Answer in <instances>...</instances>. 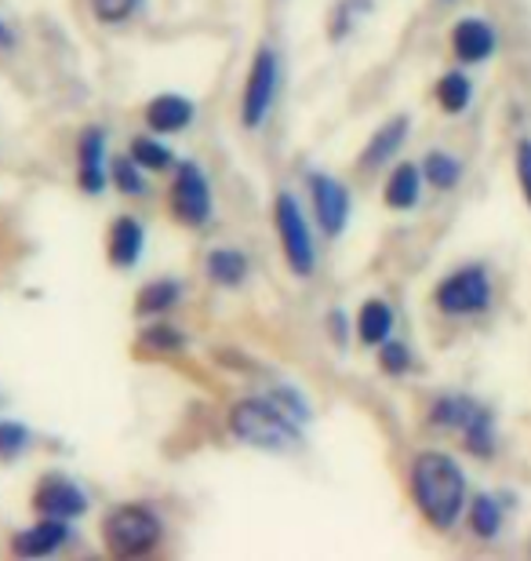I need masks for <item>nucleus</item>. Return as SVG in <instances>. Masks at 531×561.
Segmentation results:
<instances>
[{
    "label": "nucleus",
    "mask_w": 531,
    "mask_h": 561,
    "mask_svg": "<svg viewBox=\"0 0 531 561\" xmlns=\"http://www.w3.org/2000/svg\"><path fill=\"white\" fill-rule=\"evenodd\" d=\"M128 157L139 168H146L150 175L157 172H168V168H175V153L168 150V146L157 139V131H146V136H135L128 142Z\"/></svg>",
    "instance_id": "25"
},
{
    "label": "nucleus",
    "mask_w": 531,
    "mask_h": 561,
    "mask_svg": "<svg viewBox=\"0 0 531 561\" xmlns=\"http://www.w3.org/2000/svg\"><path fill=\"white\" fill-rule=\"evenodd\" d=\"M277 95H280V55L269 48V44H258L255 59L247 66V77H244V92H241L244 131L266 128V121L277 106Z\"/></svg>",
    "instance_id": "6"
},
{
    "label": "nucleus",
    "mask_w": 531,
    "mask_h": 561,
    "mask_svg": "<svg viewBox=\"0 0 531 561\" xmlns=\"http://www.w3.org/2000/svg\"><path fill=\"white\" fill-rule=\"evenodd\" d=\"M77 186L81 194L99 197L109 186V153H106V128H84L77 139Z\"/></svg>",
    "instance_id": "10"
},
{
    "label": "nucleus",
    "mask_w": 531,
    "mask_h": 561,
    "mask_svg": "<svg viewBox=\"0 0 531 561\" xmlns=\"http://www.w3.org/2000/svg\"><path fill=\"white\" fill-rule=\"evenodd\" d=\"M178 302H183V280L153 277V280H146L139 288V296H135V313H139V318H161V313L178 307Z\"/></svg>",
    "instance_id": "19"
},
{
    "label": "nucleus",
    "mask_w": 531,
    "mask_h": 561,
    "mask_svg": "<svg viewBox=\"0 0 531 561\" xmlns=\"http://www.w3.org/2000/svg\"><path fill=\"white\" fill-rule=\"evenodd\" d=\"M408 489L415 500V511L423 522L437 533H451L455 522L466 511V474L455 463V456L440 453V448H426L412 459L408 467Z\"/></svg>",
    "instance_id": "1"
},
{
    "label": "nucleus",
    "mask_w": 531,
    "mask_h": 561,
    "mask_svg": "<svg viewBox=\"0 0 531 561\" xmlns=\"http://www.w3.org/2000/svg\"><path fill=\"white\" fill-rule=\"evenodd\" d=\"M368 11H371V0H338L332 19H327V33H332V41L349 37L357 26V19L368 15Z\"/></svg>",
    "instance_id": "28"
},
{
    "label": "nucleus",
    "mask_w": 531,
    "mask_h": 561,
    "mask_svg": "<svg viewBox=\"0 0 531 561\" xmlns=\"http://www.w3.org/2000/svg\"><path fill=\"white\" fill-rule=\"evenodd\" d=\"M379 368L386 376H404L412 368V346L390 335V340L379 346Z\"/></svg>",
    "instance_id": "30"
},
{
    "label": "nucleus",
    "mask_w": 531,
    "mask_h": 561,
    "mask_svg": "<svg viewBox=\"0 0 531 561\" xmlns=\"http://www.w3.org/2000/svg\"><path fill=\"white\" fill-rule=\"evenodd\" d=\"M274 230L280 241V255H285L288 271L296 277H313L318 271V241H313V227L302 211L299 197L291 190H277L274 197Z\"/></svg>",
    "instance_id": "4"
},
{
    "label": "nucleus",
    "mask_w": 531,
    "mask_h": 561,
    "mask_svg": "<svg viewBox=\"0 0 531 561\" xmlns=\"http://www.w3.org/2000/svg\"><path fill=\"white\" fill-rule=\"evenodd\" d=\"M33 511L41 518H62L73 522L88 511V492L66 474H48L41 478V485L33 489Z\"/></svg>",
    "instance_id": "9"
},
{
    "label": "nucleus",
    "mask_w": 531,
    "mask_h": 561,
    "mask_svg": "<svg viewBox=\"0 0 531 561\" xmlns=\"http://www.w3.org/2000/svg\"><path fill=\"white\" fill-rule=\"evenodd\" d=\"M495 302V280L484 263H466L434 288V307L445 318H481Z\"/></svg>",
    "instance_id": "5"
},
{
    "label": "nucleus",
    "mask_w": 531,
    "mask_h": 561,
    "mask_svg": "<svg viewBox=\"0 0 531 561\" xmlns=\"http://www.w3.org/2000/svg\"><path fill=\"white\" fill-rule=\"evenodd\" d=\"M310 205H313V219L327 241L343 238L349 227V190L346 183H338L335 175L327 172H310Z\"/></svg>",
    "instance_id": "8"
},
{
    "label": "nucleus",
    "mask_w": 531,
    "mask_h": 561,
    "mask_svg": "<svg viewBox=\"0 0 531 561\" xmlns=\"http://www.w3.org/2000/svg\"><path fill=\"white\" fill-rule=\"evenodd\" d=\"M226 423L236 442L263 448V453H296L302 445L299 420L280 409L274 398H241Z\"/></svg>",
    "instance_id": "2"
},
{
    "label": "nucleus",
    "mask_w": 531,
    "mask_h": 561,
    "mask_svg": "<svg viewBox=\"0 0 531 561\" xmlns=\"http://www.w3.org/2000/svg\"><path fill=\"white\" fill-rule=\"evenodd\" d=\"M194 117H197V106L189 103L186 95H175V92L150 99L142 110L146 128L157 131V136H178V131H186L194 125Z\"/></svg>",
    "instance_id": "13"
},
{
    "label": "nucleus",
    "mask_w": 531,
    "mask_h": 561,
    "mask_svg": "<svg viewBox=\"0 0 531 561\" xmlns=\"http://www.w3.org/2000/svg\"><path fill=\"white\" fill-rule=\"evenodd\" d=\"M357 340L365 346H382L393 335V329H397V313H393L390 299L382 296H371L360 302L357 310Z\"/></svg>",
    "instance_id": "17"
},
{
    "label": "nucleus",
    "mask_w": 531,
    "mask_h": 561,
    "mask_svg": "<svg viewBox=\"0 0 531 561\" xmlns=\"http://www.w3.org/2000/svg\"><path fill=\"white\" fill-rule=\"evenodd\" d=\"M434 103L445 110L448 117L466 114L473 103V81L462 70H448L440 81L434 84Z\"/></svg>",
    "instance_id": "23"
},
{
    "label": "nucleus",
    "mask_w": 531,
    "mask_h": 561,
    "mask_svg": "<svg viewBox=\"0 0 531 561\" xmlns=\"http://www.w3.org/2000/svg\"><path fill=\"white\" fill-rule=\"evenodd\" d=\"M19 48V33L0 19V51H15Z\"/></svg>",
    "instance_id": "34"
},
{
    "label": "nucleus",
    "mask_w": 531,
    "mask_h": 561,
    "mask_svg": "<svg viewBox=\"0 0 531 561\" xmlns=\"http://www.w3.org/2000/svg\"><path fill=\"white\" fill-rule=\"evenodd\" d=\"M205 274L219 288H241L247 274H252V263H247V255L241 249H211L205 255Z\"/></svg>",
    "instance_id": "20"
},
{
    "label": "nucleus",
    "mask_w": 531,
    "mask_h": 561,
    "mask_svg": "<svg viewBox=\"0 0 531 561\" xmlns=\"http://www.w3.org/2000/svg\"><path fill=\"white\" fill-rule=\"evenodd\" d=\"M423 190H426L423 168L415 161H401L390 172L386 186H382V205H386L390 211H412V208H419Z\"/></svg>",
    "instance_id": "16"
},
{
    "label": "nucleus",
    "mask_w": 531,
    "mask_h": 561,
    "mask_svg": "<svg viewBox=\"0 0 531 561\" xmlns=\"http://www.w3.org/2000/svg\"><path fill=\"white\" fill-rule=\"evenodd\" d=\"M142 343L150 346V351H161V354H175L183 351V332L175 329V324H150V329L142 332Z\"/></svg>",
    "instance_id": "31"
},
{
    "label": "nucleus",
    "mask_w": 531,
    "mask_h": 561,
    "mask_svg": "<svg viewBox=\"0 0 531 561\" xmlns=\"http://www.w3.org/2000/svg\"><path fill=\"white\" fill-rule=\"evenodd\" d=\"M146 252V227L142 219L135 216H117L109 222V233H106V255L109 263L117 266V271H131V266H139Z\"/></svg>",
    "instance_id": "15"
},
{
    "label": "nucleus",
    "mask_w": 531,
    "mask_h": 561,
    "mask_svg": "<svg viewBox=\"0 0 531 561\" xmlns=\"http://www.w3.org/2000/svg\"><path fill=\"white\" fill-rule=\"evenodd\" d=\"M466 522H470V533L477 536V540H495V536L503 533V507H499V500L488 496V492L473 496L466 503Z\"/></svg>",
    "instance_id": "24"
},
{
    "label": "nucleus",
    "mask_w": 531,
    "mask_h": 561,
    "mask_svg": "<svg viewBox=\"0 0 531 561\" xmlns=\"http://www.w3.org/2000/svg\"><path fill=\"white\" fill-rule=\"evenodd\" d=\"M109 183L113 190H120L124 197H146L150 194V172L139 168L128 153L113 157L109 161Z\"/></svg>",
    "instance_id": "26"
},
{
    "label": "nucleus",
    "mask_w": 531,
    "mask_h": 561,
    "mask_svg": "<svg viewBox=\"0 0 531 561\" xmlns=\"http://www.w3.org/2000/svg\"><path fill=\"white\" fill-rule=\"evenodd\" d=\"M419 168H423L426 186H434L437 194H451V190L462 183V172H466V164L451 150H429Z\"/></svg>",
    "instance_id": "22"
},
{
    "label": "nucleus",
    "mask_w": 531,
    "mask_h": 561,
    "mask_svg": "<svg viewBox=\"0 0 531 561\" xmlns=\"http://www.w3.org/2000/svg\"><path fill=\"white\" fill-rule=\"evenodd\" d=\"M513 168H517V183H521V194L531 208V139L517 142V153H513Z\"/></svg>",
    "instance_id": "32"
},
{
    "label": "nucleus",
    "mask_w": 531,
    "mask_h": 561,
    "mask_svg": "<svg viewBox=\"0 0 531 561\" xmlns=\"http://www.w3.org/2000/svg\"><path fill=\"white\" fill-rule=\"evenodd\" d=\"M408 131H412V121L404 114L390 117L386 125H379L371 131V139L365 142V150H360V161H357L360 172H379L382 164H390L393 157L404 150V142H408Z\"/></svg>",
    "instance_id": "12"
},
{
    "label": "nucleus",
    "mask_w": 531,
    "mask_h": 561,
    "mask_svg": "<svg viewBox=\"0 0 531 561\" xmlns=\"http://www.w3.org/2000/svg\"><path fill=\"white\" fill-rule=\"evenodd\" d=\"M477 405V398L470 394H440L434 398V405L426 409V423L429 431H440V434H459V426L466 423V416Z\"/></svg>",
    "instance_id": "21"
},
{
    "label": "nucleus",
    "mask_w": 531,
    "mask_h": 561,
    "mask_svg": "<svg viewBox=\"0 0 531 561\" xmlns=\"http://www.w3.org/2000/svg\"><path fill=\"white\" fill-rule=\"evenodd\" d=\"M70 540V522L62 518H41L30 529H19L11 536V554L15 558H48Z\"/></svg>",
    "instance_id": "14"
},
{
    "label": "nucleus",
    "mask_w": 531,
    "mask_h": 561,
    "mask_svg": "<svg viewBox=\"0 0 531 561\" xmlns=\"http://www.w3.org/2000/svg\"><path fill=\"white\" fill-rule=\"evenodd\" d=\"M459 437H462V448L477 459H492L499 442H495V416L488 405H473V412L466 416V423L459 426Z\"/></svg>",
    "instance_id": "18"
},
{
    "label": "nucleus",
    "mask_w": 531,
    "mask_h": 561,
    "mask_svg": "<svg viewBox=\"0 0 531 561\" xmlns=\"http://www.w3.org/2000/svg\"><path fill=\"white\" fill-rule=\"evenodd\" d=\"M33 431L19 420H0V463H15L30 453Z\"/></svg>",
    "instance_id": "27"
},
{
    "label": "nucleus",
    "mask_w": 531,
    "mask_h": 561,
    "mask_svg": "<svg viewBox=\"0 0 531 561\" xmlns=\"http://www.w3.org/2000/svg\"><path fill=\"white\" fill-rule=\"evenodd\" d=\"M327 335H332L338 346L349 343V318H346V310H332V313H327Z\"/></svg>",
    "instance_id": "33"
},
{
    "label": "nucleus",
    "mask_w": 531,
    "mask_h": 561,
    "mask_svg": "<svg viewBox=\"0 0 531 561\" xmlns=\"http://www.w3.org/2000/svg\"><path fill=\"white\" fill-rule=\"evenodd\" d=\"M142 4L146 0H88L92 15L103 22V26H124V22H131L139 15Z\"/></svg>",
    "instance_id": "29"
},
{
    "label": "nucleus",
    "mask_w": 531,
    "mask_h": 561,
    "mask_svg": "<svg viewBox=\"0 0 531 561\" xmlns=\"http://www.w3.org/2000/svg\"><path fill=\"white\" fill-rule=\"evenodd\" d=\"M495 51H499V33H495L488 19L462 15L455 26H451V55H455L462 66L488 62Z\"/></svg>",
    "instance_id": "11"
},
{
    "label": "nucleus",
    "mask_w": 531,
    "mask_h": 561,
    "mask_svg": "<svg viewBox=\"0 0 531 561\" xmlns=\"http://www.w3.org/2000/svg\"><path fill=\"white\" fill-rule=\"evenodd\" d=\"M99 533H103L106 554H113V558H146L164 540L161 514L153 507H146V503H124V507H113L103 518V525H99Z\"/></svg>",
    "instance_id": "3"
},
{
    "label": "nucleus",
    "mask_w": 531,
    "mask_h": 561,
    "mask_svg": "<svg viewBox=\"0 0 531 561\" xmlns=\"http://www.w3.org/2000/svg\"><path fill=\"white\" fill-rule=\"evenodd\" d=\"M168 211L189 230L211 222V179L197 161H178L172 186H168Z\"/></svg>",
    "instance_id": "7"
}]
</instances>
